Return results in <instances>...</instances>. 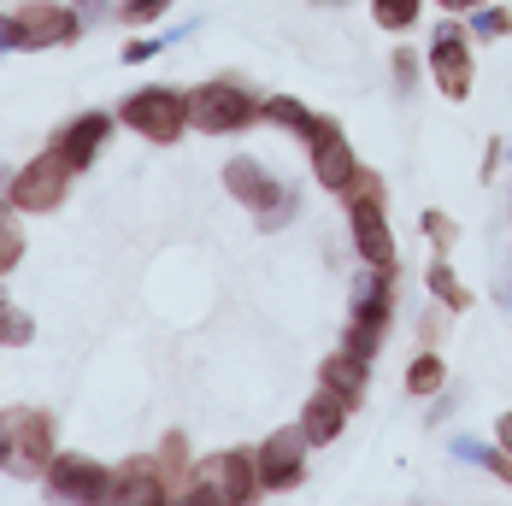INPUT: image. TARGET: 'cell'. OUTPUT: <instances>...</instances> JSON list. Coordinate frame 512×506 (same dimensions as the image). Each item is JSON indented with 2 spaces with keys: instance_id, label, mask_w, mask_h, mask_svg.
<instances>
[{
  "instance_id": "obj_1",
  "label": "cell",
  "mask_w": 512,
  "mask_h": 506,
  "mask_svg": "<svg viewBox=\"0 0 512 506\" xmlns=\"http://www.w3.org/2000/svg\"><path fill=\"white\" fill-rule=\"evenodd\" d=\"M53 424L36 406H0V471L12 477H48Z\"/></svg>"
},
{
  "instance_id": "obj_2",
  "label": "cell",
  "mask_w": 512,
  "mask_h": 506,
  "mask_svg": "<svg viewBox=\"0 0 512 506\" xmlns=\"http://www.w3.org/2000/svg\"><path fill=\"white\" fill-rule=\"evenodd\" d=\"M254 495H265L259 489V459L242 454V448L201 459L195 477H189V489H183L189 506H242V501H254Z\"/></svg>"
},
{
  "instance_id": "obj_3",
  "label": "cell",
  "mask_w": 512,
  "mask_h": 506,
  "mask_svg": "<svg viewBox=\"0 0 512 506\" xmlns=\"http://www.w3.org/2000/svg\"><path fill=\"white\" fill-rule=\"evenodd\" d=\"M265 118V101H254L242 83H230V77H212L201 83L195 95H189V124L206 130V136H236V130H248Z\"/></svg>"
},
{
  "instance_id": "obj_4",
  "label": "cell",
  "mask_w": 512,
  "mask_h": 506,
  "mask_svg": "<svg viewBox=\"0 0 512 506\" xmlns=\"http://www.w3.org/2000/svg\"><path fill=\"white\" fill-rule=\"evenodd\" d=\"M118 118H124L136 136L171 148V142L189 130V95H177V89H136L130 101L118 106Z\"/></svg>"
},
{
  "instance_id": "obj_5",
  "label": "cell",
  "mask_w": 512,
  "mask_h": 506,
  "mask_svg": "<svg viewBox=\"0 0 512 506\" xmlns=\"http://www.w3.org/2000/svg\"><path fill=\"white\" fill-rule=\"evenodd\" d=\"M224 189H230L242 206H254L259 224L289 218V189H283V183H277L259 159H230V165H224Z\"/></svg>"
},
{
  "instance_id": "obj_6",
  "label": "cell",
  "mask_w": 512,
  "mask_h": 506,
  "mask_svg": "<svg viewBox=\"0 0 512 506\" xmlns=\"http://www.w3.org/2000/svg\"><path fill=\"white\" fill-rule=\"evenodd\" d=\"M307 430L295 424V430H277V436H265L254 448L259 459V489H271V495H283V489H295L301 477H307Z\"/></svg>"
},
{
  "instance_id": "obj_7",
  "label": "cell",
  "mask_w": 512,
  "mask_h": 506,
  "mask_svg": "<svg viewBox=\"0 0 512 506\" xmlns=\"http://www.w3.org/2000/svg\"><path fill=\"white\" fill-rule=\"evenodd\" d=\"M430 71H436V89L448 95V101H465L471 95V83H477V65H471V42H465V30L448 18L442 30H436V42H430Z\"/></svg>"
},
{
  "instance_id": "obj_8",
  "label": "cell",
  "mask_w": 512,
  "mask_h": 506,
  "mask_svg": "<svg viewBox=\"0 0 512 506\" xmlns=\"http://www.w3.org/2000/svg\"><path fill=\"white\" fill-rule=\"evenodd\" d=\"M65 177H71V165L59 153H42V159H30L12 177V195L6 201L18 206V212H53V206L65 201Z\"/></svg>"
},
{
  "instance_id": "obj_9",
  "label": "cell",
  "mask_w": 512,
  "mask_h": 506,
  "mask_svg": "<svg viewBox=\"0 0 512 506\" xmlns=\"http://www.w3.org/2000/svg\"><path fill=\"white\" fill-rule=\"evenodd\" d=\"M307 142H312V177H318L330 195H342L348 177L359 171V159H354V148H348V136H342V124H336V118H318Z\"/></svg>"
},
{
  "instance_id": "obj_10",
  "label": "cell",
  "mask_w": 512,
  "mask_h": 506,
  "mask_svg": "<svg viewBox=\"0 0 512 506\" xmlns=\"http://www.w3.org/2000/svg\"><path fill=\"white\" fill-rule=\"evenodd\" d=\"M48 489L59 501H106V495H112V471L89 454H53Z\"/></svg>"
},
{
  "instance_id": "obj_11",
  "label": "cell",
  "mask_w": 512,
  "mask_h": 506,
  "mask_svg": "<svg viewBox=\"0 0 512 506\" xmlns=\"http://www.w3.org/2000/svg\"><path fill=\"white\" fill-rule=\"evenodd\" d=\"M12 24H18V48H59V42L77 36V12H71V6H53V0L18 6Z\"/></svg>"
},
{
  "instance_id": "obj_12",
  "label": "cell",
  "mask_w": 512,
  "mask_h": 506,
  "mask_svg": "<svg viewBox=\"0 0 512 506\" xmlns=\"http://www.w3.org/2000/svg\"><path fill=\"white\" fill-rule=\"evenodd\" d=\"M106 130H112V118H106V112H83V118H71V124L53 136V153H59L71 171H89V165H95V153L106 148Z\"/></svg>"
},
{
  "instance_id": "obj_13",
  "label": "cell",
  "mask_w": 512,
  "mask_h": 506,
  "mask_svg": "<svg viewBox=\"0 0 512 506\" xmlns=\"http://www.w3.org/2000/svg\"><path fill=\"white\" fill-rule=\"evenodd\" d=\"M106 501H124V506H165L171 501V489H165V477H159V459H130V465H118L112 471V495Z\"/></svg>"
},
{
  "instance_id": "obj_14",
  "label": "cell",
  "mask_w": 512,
  "mask_h": 506,
  "mask_svg": "<svg viewBox=\"0 0 512 506\" xmlns=\"http://www.w3.org/2000/svg\"><path fill=\"white\" fill-rule=\"evenodd\" d=\"M348 412H354V406L342 401L336 389H324V383H318V389H312V401L301 406V430H307L312 448H330V442L348 430Z\"/></svg>"
},
{
  "instance_id": "obj_15",
  "label": "cell",
  "mask_w": 512,
  "mask_h": 506,
  "mask_svg": "<svg viewBox=\"0 0 512 506\" xmlns=\"http://www.w3.org/2000/svg\"><path fill=\"white\" fill-rule=\"evenodd\" d=\"M354 212V242L371 271H395V236L383 224V206H348Z\"/></svg>"
},
{
  "instance_id": "obj_16",
  "label": "cell",
  "mask_w": 512,
  "mask_h": 506,
  "mask_svg": "<svg viewBox=\"0 0 512 506\" xmlns=\"http://www.w3.org/2000/svg\"><path fill=\"white\" fill-rule=\"evenodd\" d=\"M318 383H324V389H336L348 406H359V401H365V383H371V359H359V354L342 348V354H330L324 365H318Z\"/></svg>"
},
{
  "instance_id": "obj_17",
  "label": "cell",
  "mask_w": 512,
  "mask_h": 506,
  "mask_svg": "<svg viewBox=\"0 0 512 506\" xmlns=\"http://www.w3.org/2000/svg\"><path fill=\"white\" fill-rule=\"evenodd\" d=\"M265 118H271L277 130H289V136H301V142H307L312 124H318V112H312V106H301L295 95H271V101H265Z\"/></svg>"
},
{
  "instance_id": "obj_18",
  "label": "cell",
  "mask_w": 512,
  "mask_h": 506,
  "mask_svg": "<svg viewBox=\"0 0 512 506\" xmlns=\"http://www.w3.org/2000/svg\"><path fill=\"white\" fill-rule=\"evenodd\" d=\"M159 477H165V489H171V501H183V489H189V483H183V471H189V448H183V436H177V430H171V436H165V442H159Z\"/></svg>"
},
{
  "instance_id": "obj_19",
  "label": "cell",
  "mask_w": 512,
  "mask_h": 506,
  "mask_svg": "<svg viewBox=\"0 0 512 506\" xmlns=\"http://www.w3.org/2000/svg\"><path fill=\"white\" fill-rule=\"evenodd\" d=\"M424 283L436 289V301H442V306H454V312H465V306H471V289H465L460 277H454V265H448V259H436Z\"/></svg>"
},
{
  "instance_id": "obj_20",
  "label": "cell",
  "mask_w": 512,
  "mask_h": 506,
  "mask_svg": "<svg viewBox=\"0 0 512 506\" xmlns=\"http://www.w3.org/2000/svg\"><path fill=\"white\" fill-rule=\"evenodd\" d=\"M442 383H448V365H442L436 354H418L407 365V389H412V395H436Z\"/></svg>"
},
{
  "instance_id": "obj_21",
  "label": "cell",
  "mask_w": 512,
  "mask_h": 506,
  "mask_svg": "<svg viewBox=\"0 0 512 506\" xmlns=\"http://www.w3.org/2000/svg\"><path fill=\"white\" fill-rule=\"evenodd\" d=\"M418 6H424V0H371V18H377L383 30H395V36H401V30L418 24Z\"/></svg>"
},
{
  "instance_id": "obj_22",
  "label": "cell",
  "mask_w": 512,
  "mask_h": 506,
  "mask_svg": "<svg viewBox=\"0 0 512 506\" xmlns=\"http://www.w3.org/2000/svg\"><path fill=\"white\" fill-rule=\"evenodd\" d=\"M30 336H36L30 312H18V306L0 295V348H18V342H30Z\"/></svg>"
},
{
  "instance_id": "obj_23",
  "label": "cell",
  "mask_w": 512,
  "mask_h": 506,
  "mask_svg": "<svg viewBox=\"0 0 512 506\" xmlns=\"http://www.w3.org/2000/svg\"><path fill=\"white\" fill-rule=\"evenodd\" d=\"M383 330H389V324L354 318V324H348V342H342V348H348V354H359V359H377V348H383Z\"/></svg>"
},
{
  "instance_id": "obj_24",
  "label": "cell",
  "mask_w": 512,
  "mask_h": 506,
  "mask_svg": "<svg viewBox=\"0 0 512 506\" xmlns=\"http://www.w3.org/2000/svg\"><path fill=\"white\" fill-rule=\"evenodd\" d=\"M342 201L348 206H383V177L359 165L354 177H348V189H342Z\"/></svg>"
},
{
  "instance_id": "obj_25",
  "label": "cell",
  "mask_w": 512,
  "mask_h": 506,
  "mask_svg": "<svg viewBox=\"0 0 512 506\" xmlns=\"http://www.w3.org/2000/svg\"><path fill=\"white\" fill-rule=\"evenodd\" d=\"M18 259H24V230H18V224H12V218L0 212V277H6V271H12Z\"/></svg>"
},
{
  "instance_id": "obj_26",
  "label": "cell",
  "mask_w": 512,
  "mask_h": 506,
  "mask_svg": "<svg viewBox=\"0 0 512 506\" xmlns=\"http://www.w3.org/2000/svg\"><path fill=\"white\" fill-rule=\"evenodd\" d=\"M424 230H430V242H436L442 253H448L454 242H460V224H454L448 212H424Z\"/></svg>"
},
{
  "instance_id": "obj_27",
  "label": "cell",
  "mask_w": 512,
  "mask_h": 506,
  "mask_svg": "<svg viewBox=\"0 0 512 506\" xmlns=\"http://www.w3.org/2000/svg\"><path fill=\"white\" fill-rule=\"evenodd\" d=\"M165 6H171V0H124L118 12H124L130 24H154V18H165Z\"/></svg>"
},
{
  "instance_id": "obj_28",
  "label": "cell",
  "mask_w": 512,
  "mask_h": 506,
  "mask_svg": "<svg viewBox=\"0 0 512 506\" xmlns=\"http://www.w3.org/2000/svg\"><path fill=\"white\" fill-rule=\"evenodd\" d=\"M477 30H483V36H507L512 18L507 12H483V6H477Z\"/></svg>"
},
{
  "instance_id": "obj_29",
  "label": "cell",
  "mask_w": 512,
  "mask_h": 506,
  "mask_svg": "<svg viewBox=\"0 0 512 506\" xmlns=\"http://www.w3.org/2000/svg\"><path fill=\"white\" fill-rule=\"evenodd\" d=\"M154 42H130V48H124V59H130V65H142V59H154Z\"/></svg>"
},
{
  "instance_id": "obj_30",
  "label": "cell",
  "mask_w": 512,
  "mask_h": 506,
  "mask_svg": "<svg viewBox=\"0 0 512 506\" xmlns=\"http://www.w3.org/2000/svg\"><path fill=\"white\" fill-rule=\"evenodd\" d=\"M495 436H501V448L512 454V412H501V424H495Z\"/></svg>"
},
{
  "instance_id": "obj_31",
  "label": "cell",
  "mask_w": 512,
  "mask_h": 506,
  "mask_svg": "<svg viewBox=\"0 0 512 506\" xmlns=\"http://www.w3.org/2000/svg\"><path fill=\"white\" fill-rule=\"evenodd\" d=\"M442 6H448V12H454V18H460V12H477V6H483V0H442Z\"/></svg>"
}]
</instances>
